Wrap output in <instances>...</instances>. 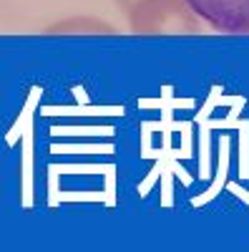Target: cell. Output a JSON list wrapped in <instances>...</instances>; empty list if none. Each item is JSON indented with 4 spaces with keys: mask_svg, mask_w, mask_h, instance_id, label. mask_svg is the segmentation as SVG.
Returning a JSON list of instances; mask_svg holds the SVG:
<instances>
[{
    "mask_svg": "<svg viewBox=\"0 0 249 252\" xmlns=\"http://www.w3.org/2000/svg\"><path fill=\"white\" fill-rule=\"evenodd\" d=\"M126 26L138 35H184L204 33L206 23L189 5V0H138L126 13Z\"/></svg>",
    "mask_w": 249,
    "mask_h": 252,
    "instance_id": "cell-1",
    "label": "cell"
},
{
    "mask_svg": "<svg viewBox=\"0 0 249 252\" xmlns=\"http://www.w3.org/2000/svg\"><path fill=\"white\" fill-rule=\"evenodd\" d=\"M189 5L217 33H249V0H189Z\"/></svg>",
    "mask_w": 249,
    "mask_h": 252,
    "instance_id": "cell-2",
    "label": "cell"
},
{
    "mask_svg": "<svg viewBox=\"0 0 249 252\" xmlns=\"http://www.w3.org/2000/svg\"><path fill=\"white\" fill-rule=\"evenodd\" d=\"M46 33L51 35H66V33H76V35H88V33H96V35H109V33H116V28L111 23L101 18H91V15H73V18H63L58 23L48 26Z\"/></svg>",
    "mask_w": 249,
    "mask_h": 252,
    "instance_id": "cell-3",
    "label": "cell"
},
{
    "mask_svg": "<svg viewBox=\"0 0 249 252\" xmlns=\"http://www.w3.org/2000/svg\"><path fill=\"white\" fill-rule=\"evenodd\" d=\"M134 3H138V0H113V5H116L121 13H126V10H129Z\"/></svg>",
    "mask_w": 249,
    "mask_h": 252,
    "instance_id": "cell-4",
    "label": "cell"
}]
</instances>
